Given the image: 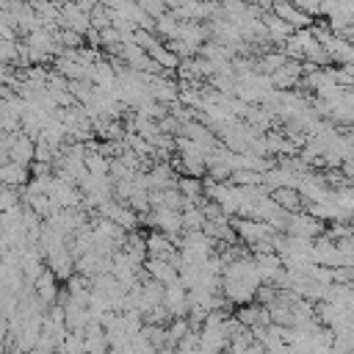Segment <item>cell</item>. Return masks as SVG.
Wrapping results in <instances>:
<instances>
[{
  "label": "cell",
  "instance_id": "1",
  "mask_svg": "<svg viewBox=\"0 0 354 354\" xmlns=\"http://www.w3.org/2000/svg\"><path fill=\"white\" fill-rule=\"evenodd\" d=\"M33 152H36V141L30 136H11V141H8V160L28 166L33 160Z\"/></svg>",
  "mask_w": 354,
  "mask_h": 354
},
{
  "label": "cell",
  "instance_id": "3",
  "mask_svg": "<svg viewBox=\"0 0 354 354\" xmlns=\"http://www.w3.org/2000/svg\"><path fill=\"white\" fill-rule=\"evenodd\" d=\"M274 11H277L279 19L290 22V25H296V28H304V25H307V14H304V11H296V8H293L290 3H285V0H277V3H274Z\"/></svg>",
  "mask_w": 354,
  "mask_h": 354
},
{
  "label": "cell",
  "instance_id": "2",
  "mask_svg": "<svg viewBox=\"0 0 354 354\" xmlns=\"http://www.w3.org/2000/svg\"><path fill=\"white\" fill-rule=\"evenodd\" d=\"M33 285H36V296H39L41 301H53V299L58 296L55 274H53V271H41V274L33 279Z\"/></svg>",
  "mask_w": 354,
  "mask_h": 354
},
{
  "label": "cell",
  "instance_id": "4",
  "mask_svg": "<svg viewBox=\"0 0 354 354\" xmlns=\"http://www.w3.org/2000/svg\"><path fill=\"white\" fill-rule=\"evenodd\" d=\"M274 196H277L274 202H277L282 210H285V207H290V210H296V207H299V194H296L293 188H290V191H288V188H277V191H274Z\"/></svg>",
  "mask_w": 354,
  "mask_h": 354
}]
</instances>
